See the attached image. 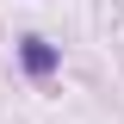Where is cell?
<instances>
[{
    "mask_svg": "<svg viewBox=\"0 0 124 124\" xmlns=\"http://www.w3.org/2000/svg\"><path fill=\"white\" fill-rule=\"evenodd\" d=\"M19 62H25V75H50V68H56V50H50L44 37H25V44H19Z\"/></svg>",
    "mask_w": 124,
    "mask_h": 124,
    "instance_id": "cell-1",
    "label": "cell"
}]
</instances>
